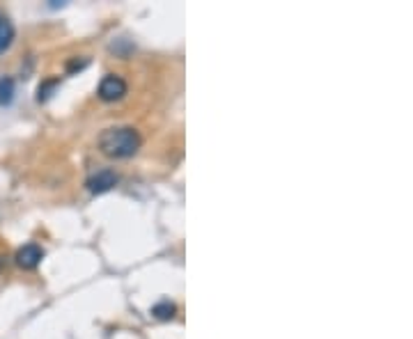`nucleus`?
Wrapping results in <instances>:
<instances>
[{
  "mask_svg": "<svg viewBox=\"0 0 413 339\" xmlns=\"http://www.w3.org/2000/svg\"><path fill=\"white\" fill-rule=\"evenodd\" d=\"M140 145H142V138L133 127L106 129L99 136V149L108 158H131L138 154Z\"/></svg>",
  "mask_w": 413,
  "mask_h": 339,
  "instance_id": "obj_1",
  "label": "nucleus"
},
{
  "mask_svg": "<svg viewBox=\"0 0 413 339\" xmlns=\"http://www.w3.org/2000/svg\"><path fill=\"white\" fill-rule=\"evenodd\" d=\"M117 181H120V177H117V172H115V170L103 168V170H99V172L92 174V177L85 181V186H88L90 193L101 195V193H108V190L115 188V186H117Z\"/></svg>",
  "mask_w": 413,
  "mask_h": 339,
  "instance_id": "obj_2",
  "label": "nucleus"
},
{
  "mask_svg": "<svg viewBox=\"0 0 413 339\" xmlns=\"http://www.w3.org/2000/svg\"><path fill=\"white\" fill-rule=\"evenodd\" d=\"M124 95H127V83L124 78L115 76V74H108L101 78L99 83V99L101 101H120Z\"/></svg>",
  "mask_w": 413,
  "mask_h": 339,
  "instance_id": "obj_3",
  "label": "nucleus"
},
{
  "mask_svg": "<svg viewBox=\"0 0 413 339\" xmlns=\"http://www.w3.org/2000/svg\"><path fill=\"white\" fill-rule=\"evenodd\" d=\"M14 259H16L19 269L33 271V269H37V266L41 264V259H44V250H41L37 243H28V245H23V248L16 250Z\"/></svg>",
  "mask_w": 413,
  "mask_h": 339,
  "instance_id": "obj_4",
  "label": "nucleus"
},
{
  "mask_svg": "<svg viewBox=\"0 0 413 339\" xmlns=\"http://www.w3.org/2000/svg\"><path fill=\"white\" fill-rule=\"evenodd\" d=\"M12 42H14V26L5 16H0V53H5L12 46Z\"/></svg>",
  "mask_w": 413,
  "mask_h": 339,
  "instance_id": "obj_5",
  "label": "nucleus"
},
{
  "mask_svg": "<svg viewBox=\"0 0 413 339\" xmlns=\"http://www.w3.org/2000/svg\"><path fill=\"white\" fill-rule=\"evenodd\" d=\"M14 92H16V83L14 78H0V106H9L14 101Z\"/></svg>",
  "mask_w": 413,
  "mask_h": 339,
  "instance_id": "obj_6",
  "label": "nucleus"
},
{
  "mask_svg": "<svg viewBox=\"0 0 413 339\" xmlns=\"http://www.w3.org/2000/svg\"><path fill=\"white\" fill-rule=\"evenodd\" d=\"M174 312H177V307H174L170 301L157 303V305H154V310H152V314H154V316H159V318H172Z\"/></svg>",
  "mask_w": 413,
  "mask_h": 339,
  "instance_id": "obj_7",
  "label": "nucleus"
},
{
  "mask_svg": "<svg viewBox=\"0 0 413 339\" xmlns=\"http://www.w3.org/2000/svg\"><path fill=\"white\" fill-rule=\"evenodd\" d=\"M56 85H58V78H53V80H44V83L39 85V90H37V101H39V104H41V101H48L51 92L56 90Z\"/></svg>",
  "mask_w": 413,
  "mask_h": 339,
  "instance_id": "obj_8",
  "label": "nucleus"
}]
</instances>
